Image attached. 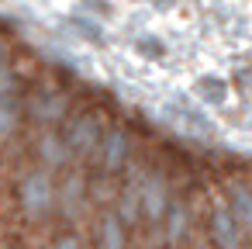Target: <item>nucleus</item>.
<instances>
[{
  "instance_id": "f257e3e1",
  "label": "nucleus",
  "mask_w": 252,
  "mask_h": 249,
  "mask_svg": "<svg viewBox=\"0 0 252 249\" xmlns=\"http://www.w3.org/2000/svg\"><path fill=\"white\" fill-rule=\"evenodd\" d=\"M49 204H52V183H49V177L45 173H32L21 183V208L28 214H42V211H49Z\"/></svg>"
},
{
  "instance_id": "f03ea898",
  "label": "nucleus",
  "mask_w": 252,
  "mask_h": 249,
  "mask_svg": "<svg viewBox=\"0 0 252 249\" xmlns=\"http://www.w3.org/2000/svg\"><path fill=\"white\" fill-rule=\"evenodd\" d=\"M214 235H218V242H221L224 249L235 246V228H231V218H228L224 211H218V218H214Z\"/></svg>"
},
{
  "instance_id": "7ed1b4c3",
  "label": "nucleus",
  "mask_w": 252,
  "mask_h": 249,
  "mask_svg": "<svg viewBox=\"0 0 252 249\" xmlns=\"http://www.w3.org/2000/svg\"><path fill=\"white\" fill-rule=\"evenodd\" d=\"M100 239H104V249H121V225H118V218H104Z\"/></svg>"
},
{
  "instance_id": "20e7f679",
  "label": "nucleus",
  "mask_w": 252,
  "mask_h": 249,
  "mask_svg": "<svg viewBox=\"0 0 252 249\" xmlns=\"http://www.w3.org/2000/svg\"><path fill=\"white\" fill-rule=\"evenodd\" d=\"M145 208H149V218H159L162 214V187L145 190Z\"/></svg>"
},
{
  "instance_id": "39448f33",
  "label": "nucleus",
  "mask_w": 252,
  "mask_h": 249,
  "mask_svg": "<svg viewBox=\"0 0 252 249\" xmlns=\"http://www.w3.org/2000/svg\"><path fill=\"white\" fill-rule=\"evenodd\" d=\"M11 125H14V104L4 97V101H0V139L11 132Z\"/></svg>"
},
{
  "instance_id": "423d86ee",
  "label": "nucleus",
  "mask_w": 252,
  "mask_h": 249,
  "mask_svg": "<svg viewBox=\"0 0 252 249\" xmlns=\"http://www.w3.org/2000/svg\"><path fill=\"white\" fill-rule=\"evenodd\" d=\"M169 235H173V239H176V235H183V211H180V208L173 211V221H169Z\"/></svg>"
},
{
  "instance_id": "0eeeda50",
  "label": "nucleus",
  "mask_w": 252,
  "mask_h": 249,
  "mask_svg": "<svg viewBox=\"0 0 252 249\" xmlns=\"http://www.w3.org/2000/svg\"><path fill=\"white\" fill-rule=\"evenodd\" d=\"M56 249H80V242H76V239H59Z\"/></svg>"
},
{
  "instance_id": "6e6552de",
  "label": "nucleus",
  "mask_w": 252,
  "mask_h": 249,
  "mask_svg": "<svg viewBox=\"0 0 252 249\" xmlns=\"http://www.w3.org/2000/svg\"><path fill=\"white\" fill-rule=\"evenodd\" d=\"M7 87H11V73H0V94H4Z\"/></svg>"
}]
</instances>
